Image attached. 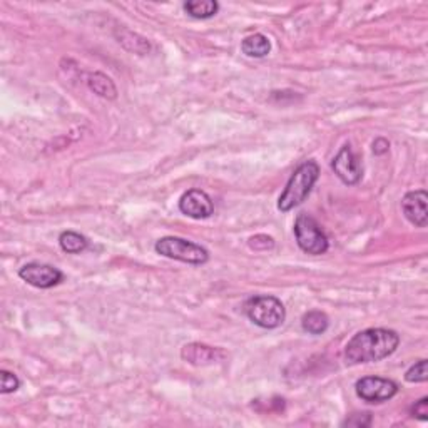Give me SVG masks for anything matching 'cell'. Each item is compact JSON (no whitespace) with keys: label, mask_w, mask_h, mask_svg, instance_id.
<instances>
[{"label":"cell","mask_w":428,"mask_h":428,"mask_svg":"<svg viewBox=\"0 0 428 428\" xmlns=\"http://www.w3.org/2000/svg\"><path fill=\"white\" fill-rule=\"evenodd\" d=\"M19 276L25 283L34 288H39V290H49V288L57 286L64 279L61 270H57L56 266L44 265V263H27L19 270Z\"/></svg>","instance_id":"7"},{"label":"cell","mask_w":428,"mask_h":428,"mask_svg":"<svg viewBox=\"0 0 428 428\" xmlns=\"http://www.w3.org/2000/svg\"><path fill=\"white\" fill-rule=\"evenodd\" d=\"M154 249L161 256L188 263V265L199 266L209 261V253H207L206 248L189 239L177 238V236H164V238L156 241Z\"/></svg>","instance_id":"4"},{"label":"cell","mask_w":428,"mask_h":428,"mask_svg":"<svg viewBox=\"0 0 428 428\" xmlns=\"http://www.w3.org/2000/svg\"><path fill=\"white\" fill-rule=\"evenodd\" d=\"M400 345V334L388 328H368L355 334L345 346L350 365L376 363L393 355Z\"/></svg>","instance_id":"1"},{"label":"cell","mask_w":428,"mask_h":428,"mask_svg":"<svg viewBox=\"0 0 428 428\" xmlns=\"http://www.w3.org/2000/svg\"><path fill=\"white\" fill-rule=\"evenodd\" d=\"M357 395L367 404H383L398 393V385L393 380L381 376H363L355 385Z\"/></svg>","instance_id":"6"},{"label":"cell","mask_w":428,"mask_h":428,"mask_svg":"<svg viewBox=\"0 0 428 428\" xmlns=\"http://www.w3.org/2000/svg\"><path fill=\"white\" fill-rule=\"evenodd\" d=\"M343 425L348 427H370L371 425V413H355L350 418L343 422Z\"/></svg>","instance_id":"21"},{"label":"cell","mask_w":428,"mask_h":428,"mask_svg":"<svg viewBox=\"0 0 428 428\" xmlns=\"http://www.w3.org/2000/svg\"><path fill=\"white\" fill-rule=\"evenodd\" d=\"M241 50L248 57L263 59L271 52V42L263 34H251V36H248L241 42Z\"/></svg>","instance_id":"13"},{"label":"cell","mask_w":428,"mask_h":428,"mask_svg":"<svg viewBox=\"0 0 428 428\" xmlns=\"http://www.w3.org/2000/svg\"><path fill=\"white\" fill-rule=\"evenodd\" d=\"M332 169L334 171V175L340 177L341 183L353 186L358 184L360 179L363 176V169L362 164L357 156L353 154V149H351L350 144L343 146L338 154L334 156V159L332 161Z\"/></svg>","instance_id":"8"},{"label":"cell","mask_w":428,"mask_h":428,"mask_svg":"<svg viewBox=\"0 0 428 428\" xmlns=\"http://www.w3.org/2000/svg\"><path fill=\"white\" fill-rule=\"evenodd\" d=\"M179 211L193 219H207L214 213V202L202 189H189L179 199Z\"/></svg>","instance_id":"9"},{"label":"cell","mask_w":428,"mask_h":428,"mask_svg":"<svg viewBox=\"0 0 428 428\" xmlns=\"http://www.w3.org/2000/svg\"><path fill=\"white\" fill-rule=\"evenodd\" d=\"M249 248L254 251H268V249L274 248V239L266 235H256L249 238Z\"/></svg>","instance_id":"20"},{"label":"cell","mask_w":428,"mask_h":428,"mask_svg":"<svg viewBox=\"0 0 428 428\" xmlns=\"http://www.w3.org/2000/svg\"><path fill=\"white\" fill-rule=\"evenodd\" d=\"M86 82L89 89H91L94 94L103 97V99L114 101L117 97L116 84L112 82L111 78L103 74V72H92V74H89Z\"/></svg>","instance_id":"12"},{"label":"cell","mask_w":428,"mask_h":428,"mask_svg":"<svg viewBox=\"0 0 428 428\" xmlns=\"http://www.w3.org/2000/svg\"><path fill=\"white\" fill-rule=\"evenodd\" d=\"M226 353L221 348L205 345V343H188L181 350V358L194 367H207L223 362Z\"/></svg>","instance_id":"10"},{"label":"cell","mask_w":428,"mask_h":428,"mask_svg":"<svg viewBox=\"0 0 428 428\" xmlns=\"http://www.w3.org/2000/svg\"><path fill=\"white\" fill-rule=\"evenodd\" d=\"M320 177V166L315 161H304L302 166L291 175L285 191L278 199V209L281 213L295 209L296 206L303 205L304 199L309 196L313 186Z\"/></svg>","instance_id":"2"},{"label":"cell","mask_w":428,"mask_h":428,"mask_svg":"<svg viewBox=\"0 0 428 428\" xmlns=\"http://www.w3.org/2000/svg\"><path fill=\"white\" fill-rule=\"evenodd\" d=\"M427 201V191L423 189L406 193L401 199V209H404L405 218L417 228H425L428 224Z\"/></svg>","instance_id":"11"},{"label":"cell","mask_w":428,"mask_h":428,"mask_svg":"<svg viewBox=\"0 0 428 428\" xmlns=\"http://www.w3.org/2000/svg\"><path fill=\"white\" fill-rule=\"evenodd\" d=\"M390 149V142L385 138H378L375 139V142H373V152H375L376 156H383L387 154Z\"/></svg>","instance_id":"23"},{"label":"cell","mask_w":428,"mask_h":428,"mask_svg":"<svg viewBox=\"0 0 428 428\" xmlns=\"http://www.w3.org/2000/svg\"><path fill=\"white\" fill-rule=\"evenodd\" d=\"M59 244L61 249L67 254H79L89 246V241L86 236H82L80 233L75 231H64L59 236Z\"/></svg>","instance_id":"16"},{"label":"cell","mask_w":428,"mask_h":428,"mask_svg":"<svg viewBox=\"0 0 428 428\" xmlns=\"http://www.w3.org/2000/svg\"><path fill=\"white\" fill-rule=\"evenodd\" d=\"M186 14L193 17V19H211L218 14L219 3L216 0H189L184 3Z\"/></svg>","instance_id":"14"},{"label":"cell","mask_w":428,"mask_h":428,"mask_svg":"<svg viewBox=\"0 0 428 428\" xmlns=\"http://www.w3.org/2000/svg\"><path fill=\"white\" fill-rule=\"evenodd\" d=\"M303 330L309 334H323L330 326L328 316L323 311H318V309H311L302 320Z\"/></svg>","instance_id":"17"},{"label":"cell","mask_w":428,"mask_h":428,"mask_svg":"<svg viewBox=\"0 0 428 428\" xmlns=\"http://www.w3.org/2000/svg\"><path fill=\"white\" fill-rule=\"evenodd\" d=\"M20 387V380L17 378L12 371L0 370V393L2 395H8V393H14Z\"/></svg>","instance_id":"19"},{"label":"cell","mask_w":428,"mask_h":428,"mask_svg":"<svg viewBox=\"0 0 428 428\" xmlns=\"http://www.w3.org/2000/svg\"><path fill=\"white\" fill-rule=\"evenodd\" d=\"M244 313L263 330H274L286 320V308L276 296L258 295L244 303Z\"/></svg>","instance_id":"3"},{"label":"cell","mask_w":428,"mask_h":428,"mask_svg":"<svg viewBox=\"0 0 428 428\" xmlns=\"http://www.w3.org/2000/svg\"><path fill=\"white\" fill-rule=\"evenodd\" d=\"M427 365V360H418L417 363H413V365L405 371V380L408 381V383H425L428 380Z\"/></svg>","instance_id":"18"},{"label":"cell","mask_w":428,"mask_h":428,"mask_svg":"<svg viewBox=\"0 0 428 428\" xmlns=\"http://www.w3.org/2000/svg\"><path fill=\"white\" fill-rule=\"evenodd\" d=\"M295 238L300 249L313 256H320L330 249L328 236L321 230L315 218L307 213L298 214L295 221Z\"/></svg>","instance_id":"5"},{"label":"cell","mask_w":428,"mask_h":428,"mask_svg":"<svg viewBox=\"0 0 428 428\" xmlns=\"http://www.w3.org/2000/svg\"><path fill=\"white\" fill-rule=\"evenodd\" d=\"M117 39H119L121 45H124V49L131 50V52L134 54H139V56H146V54L151 52L149 40L138 36V34L127 31V29H122L119 36H117Z\"/></svg>","instance_id":"15"},{"label":"cell","mask_w":428,"mask_h":428,"mask_svg":"<svg viewBox=\"0 0 428 428\" xmlns=\"http://www.w3.org/2000/svg\"><path fill=\"white\" fill-rule=\"evenodd\" d=\"M412 415L415 418H418V420H422V422L428 420V398L427 397H423L422 400H418L417 404L413 405Z\"/></svg>","instance_id":"22"}]
</instances>
